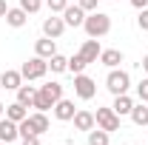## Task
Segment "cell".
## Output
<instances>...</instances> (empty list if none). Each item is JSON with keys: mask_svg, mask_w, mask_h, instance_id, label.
Returning <instances> with one entry per match:
<instances>
[{"mask_svg": "<svg viewBox=\"0 0 148 145\" xmlns=\"http://www.w3.org/2000/svg\"><path fill=\"white\" fill-rule=\"evenodd\" d=\"M100 63L108 66V68H117L123 63V51L120 49H106V51H100Z\"/></svg>", "mask_w": 148, "mask_h": 145, "instance_id": "ac0fdd59", "label": "cell"}, {"mask_svg": "<svg viewBox=\"0 0 148 145\" xmlns=\"http://www.w3.org/2000/svg\"><path fill=\"white\" fill-rule=\"evenodd\" d=\"M74 114H77V108H74L71 100H66V97H63V100H57V103H54V117L60 120V122H71Z\"/></svg>", "mask_w": 148, "mask_h": 145, "instance_id": "30bf717a", "label": "cell"}, {"mask_svg": "<svg viewBox=\"0 0 148 145\" xmlns=\"http://www.w3.org/2000/svg\"><path fill=\"white\" fill-rule=\"evenodd\" d=\"M57 100H63V85H60V83H46V85L37 88V97H34V105H32V108L49 111V108H54Z\"/></svg>", "mask_w": 148, "mask_h": 145, "instance_id": "6da1fadb", "label": "cell"}, {"mask_svg": "<svg viewBox=\"0 0 148 145\" xmlns=\"http://www.w3.org/2000/svg\"><path fill=\"white\" fill-rule=\"evenodd\" d=\"M34 54L43 57V60H49V57L57 54V40H51V37H43V40H37L34 43Z\"/></svg>", "mask_w": 148, "mask_h": 145, "instance_id": "4fadbf2b", "label": "cell"}, {"mask_svg": "<svg viewBox=\"0 0 148 145\" xmlns=\"http://www.w3.org/2000/svg\"><path fill=\"white\" fill-rule=\"evenodd\" d=\"M46 71H49V60H43V57H32V60H26L23 66H20V74H23V80H43L46 77Z\"/></svg>", "mask_w": 148, "mask_h": 145, "instance_id": "277c9868", "label": "cell"}, {"mask_svg": "<svg viewBox=\"0 0 148 145\" xmlns=\"http://www.w3.org/2000/svg\"><path fill=\"white\" fill-rule=\"evenodd\" d=\"M6 117L12 120V122H23L26 117H29V111L23 103H12V105H6Z\"/></svg>", "mask_w": 148, "mask_h": 145, "instance_id": "d6986e66", "label": "cell"}, {"mask_svg": "<svg viewBox=\"0 0 148 145\" xmlns=\"http://www.w3.org/2000/svg\"><path fill=\"white\" fill-rule=\"evenodd\" d=\"M88 145H108V131H103V128L94 125L88 131Z\"/></svg>", "mask_w": 148, "mask_h": 145, "instance_id": "603a6c76", "label": "cell"}, {"mask_svg": "<svg viewBox=\"0 0 148 145\" xmlns=\"http://www.w3.org/2000/svg\"><path fill=\"white\" fill-rule=\"evenodd\" d=\"M34 97H37V88H34V85H20V88H17V103H23L26 108L34 105Z\"/></svg>", "mask_w": 148, "mask_h": 145, "instance_id": "ffe728a7", "label": "cell"}, {"mask_svg": "<svg viewBox=\"0 0 148 145\" xmlns=\"http://www.w3.org/2000/svg\"><path fill=\"white\" fill-rule=\"evenodd\" d=\"M86 66H88V63H86L80 54L69 57V71H71V74H83V71H86Z\"/></svg>", "mask_w": 148, "mask_h": 145, "instance_id": "cb8c5ba5", "label": "cell"}, {"mask_svg": "<svg viewBox=\"0 0 148 145\" xmlns=\"http://www.w3.org/2000/svg\"><path fill=\"white\" fill-rule=\"evenodd\" d=\"M26 120H29V125H32V131H34L37 137L49 131V117H46V111H34V114H29Z\"/></svg>", "mask_w": 148, "mask_h": 145, "instance_id": "9a60e30c", "label": "cell"}, {"mask_svg": "<svg viewBox=\"0 0 148 145\" xmlns=\"http://www.w3.org/2000/svg\"><path fill=\"white\" fill-rule=\"evenodd\" d=\"M63 31H66V20L63 17H46L43 20V34L51 37V40H57V37H63Z\"/></svg>", "mask_w": 148, "mask_h": 145, "instance_id": "52a82bcc", "label": "cell"}, {"mask_svg": "<svg viewBox=\"0 0 148 145\" xmlns=\"http://www.w3.org/2000/svg\"><path fill=\"white\" fill-rule=\"evenodd\" d=\"M0 145H6V142H3V140H0Z\"/></svg>", "mask_w": 148, "mask_h": 145, "instance_id": "e575fe53", "label": "cell"}, {"mask_svg": "<svg viewBox=\"0 0 148 145\" xmlns=\"http://www.w3.org/2000/svg\"><path fill=\"white\" fill-rule=\"evenodd\" d=\"M94 120H97V128H103V131H120V117L114 114V108H97L94 114Z\"/></svg>", "mask_w": 148, "mask_h": 145, "instance_id": "8992f818", "label": "cell"}, {"mask_svg": "<svg viewBox=\"0 0 148 145\" xmlns=\"http://www.w3.org/2000/svg\"><path fill=\"white\" fill-rule=\"evenodd\" d=\"M49 68L54 74H63V71H69V57H63V54H54V57H49Z\"/></svg>", "mask_w": 148, "mask_h": 145, "instance_id": "7402d4cb", "label": "cell"}, {"mask_svg": "<svg viewBox=\"0 0 148 145\" xmlns=\"http://www.w3.org/2000/svg\"><path fill=\"white\" fill-rule=\"evenodd\" d=\"M111 108H114V114H117V117H125V114H131V108H134V100H131L128 94H117Z\"/></svg>", "mask_w": 148, "mask_h": 145, "instance_id": "2e32d148", "label": "cell"}, {"mask_svg": "<svg viewBox=\"0 0 148 145\" xmlns=\"http://www.w3.org/2000/svg\"><path fill=\"white\" fill-rule=\"evenodd\" d=\"M137 97H140V103H148V77H145V80H140V85H137Z\"/></svg>", "mask_w": 148, "mask_h": 145, "instance_id": "4316f807", "label": "cell"}, {"mask_svg": "<svg viewBox=\"0 0 148 145\" xmlns=\"http://www.w3.org/2000/svg\"><path fill=\"white\" fill-rule=\"evenodd\" d=\"M131 6L140 12V9H148V0H131Z\"/></svg>", "mask_w": 148, "mask_h": 145, "instance_id": "4dcf8cb0", "label": "cell"}, {"mask_svg": "<svg viewBox=\"0 0 148 145\" xmlns=\"http://www.w3.org/2000/svg\"><path fill=\"white\" fill-rule=\"evenodd\" d=\"M20 9H23L26 14H37V12L43 9V0H20Z\"/></svg>", "mask_w": 148, "mask_h": 145, "instance_id": "d4e9b609", "label": "cell"}, {"mask_svg": "<svg viewBox=\"0 0 148 145\" xmlns=\"http://www.w3.org/2000/svg\"><path fill=\"white\" fill-rule=\"evenodd\" d=\"M46 6H49L51 14H63V9L69 6V0H46Z\"/></svg>", "mask_w": 148, "mask_h": 145, "instance_id": "484cf974", "label": "cell"}, {"mask_svg": "<svg viewBox=\"0 0 148 145\" xmlns=\"http://www.w3.org/2000/svg\"><path fill=\"white\" fill-rule=\"evenodd\" d=\"M137 26H140L143 31H148V9H140V17H137Z\"/></svg>", "mask_w": 148, "mask_h": 145, "instance_id": "83f0119b", "label": "cell"}, {"mask_svg": "<svg viewBox=\"0 0 148 145\" xmlns=\"http://www.w3.org/2000/svg\"><path fill=\"white\" fill-rule=\"evenodd\" d=\"M128 117L134 120V125H148V108H145V103H140V105H134Z\"/></svg>", "mask_w": 148, "mask_h": 145, "instance_id": "44dd1931", "label": "cell"}, {"mask_svg": "<svg viewBox=\"0 0 148 145\" xmlns=\"http://www.w3.org/2000/svg\"><path fill=\"white\" fill-rule=\"evenodd\" d=\"M23 145H40V137L32 134V137H23Z\"/></svg>", "mask_w": 148, "mask_h": 145, "instance_id": "f546056e", "label": "cell"}, {"mask_svg": "<svg viewBox=\"0 0 148 145\" xmlns=\"http://www.w3.org/2000/svg\"><path fill=\"white\" fill-rule=\"evenodd\" d=\"M20 85H23V74L14 71V68H6V71L0 74V88L6 91H17Z\"/></svg>", "mask_w": 148, "mask_h": 145, "instance_id": "8fae6325", "label": "cell"}, {"mask_svg": "<svg viewBox=\"0 0 148 145\" xmlns=\"http://www.w3.org/2000/svg\"><path fill=\"white\" fill-rule=\"evenodd\" d=\"M83 29H86V34H88V37L100 40V37H106L111 31V17L106 14V12H88Z\"/></svg>", "mask_w": 148, "mask_h": 145, "instance_id": "7a4b0ae2", "label": "cell"}, {"mask_svg": "<svg viewBox=\"0 0 148 145\" xmlns=\"http://www.w3.org/2000/svg\"><path fill=\"white\" fill-rule=\"evenodd\" d=\"M6 12H9V6H6V0H0V17H6Z\"/></svg>", "mask_w": 148, "mask_h": 145, "instance_id": "1f68e13d", "label": "cell"}, {"mask_svg": "<svg viewBox=\"0 0 148 145\" xmlns=\"http://www.w3.org/2000/svg\"><path fill=\"white\" fill-rule=\"evenodd\" d=\"M106 88H108L114 97H117V94H128V88H131L128 71H123V68H111L108 77H106Z\"/></svg>", "mask_w": 148, "mask_h": 145, "instance_id": "3957f363", "label": "cell"}, {"mask_svg": "<svg viewBox=\"0 0 148 145\" xmlns=\"http://www.w3.org/2000/svg\"><path fill=\"white\" fill-rule=\"evenodd\" d=\"M86 14H88V12H83L80 6H66V9H63V20H66V26H71V29H80V26L86 23Z\"/></svg>", "mask_w": 148, "mask_h": 145, "instance_id": "ba28073f", "label": "cell"}, {"mask_svg": "<svg viewBox=\"0 0 148 145\" xmlns=\"http://www.w3.org/2000/svg\"><path fill=\"white\" fill-rule=\"evenodd\" d=\"M74 94H77L80 100H94L97 83H94L88 74H74Z\"/></svg>", "mask_w": 148, "mask_h": 145, "instance_id": "5b68a950", "label": "cell"}, {"mask_svg": "<svg viewBox=\"0 0 148 145\" xmlns=\"http://www.w3.org/2000/svg\"><path fill=\"white\" fill-rule=\"evenodd\" d=\"M97 3H100V0H80L77 6H80L83 12H97Z\"/></svg>", "mask_w": 148, "mask_h": 145, "instance_id": "f1b7e54d", "label": "cell"}, {"mask_svg": "<svg viewBox=\"0 0 148 145\" xmlns=\"http://www.w3.org/2000/svg\"><path fill=\"white\" fill-rule=\"evenodd\" d=\"M71 122H74V128H77V131H86V134H88V131L97 125V120H94V114H91V111H77Z\"/></svg>", "mask_w": 148, "mask_h": 145, "instance_id": "5bb4252c", "label": "cell"}, {"mask_svg": "<svg viewBox=\"0 0 148 145\" xmlns=\"http://www.w3.org/2000/svg\"><path fill=\"white\" fill-rule=\"evenodd\" d=\"M3 117H6V105L0 103V120H3Z\"/></svg>", "mask_w": 148, "mask_h": 145, "instance_id": "836d02e7", "label": "cell"}, {"mask_svg": "<svg viewBox=\"0 0 148 145\" xmlns=\"http://www.w3.org/2000/svg\"><path fill=\"white\" fill-rule=\"evenodd\" d=\"M143 71H148V54L143 57Z\"/></svg>", "mask_w": 148, "mask_h": 145, "instance_id": "d6a6232c", "label": "cell"}, {"mask_svg": "<svg viewBox=\"0 0 148 145\" xmlns=\"http://www.w3.org/2000/svg\"><path fill=\"white\" fill-rule=\"evenodd\" d=\"M6 23H9L12 29H23V26L29 23V14H26L20 6L17 9H9V12H6Z\"/></svg>", "mask_w": 148, "mask_h": 145, "instance_id": "e0dca14e", "label": "cell"}, {"mask_svg": "<svg viewBox=\"0 0 148 145\" xmlns=\"http://www.w3.org/2000/svg\"><path fill=\"white\" fill-rule=\"evenodd\" d=\"M100 51H103V49H100V40H94V37H88V40H86V43L80 46V51H77V54H80L83 60H86V63H88V66H91V63H97V57H100Z\"/></svg>", "mask_w": 148, "mask_h": 145, "instance_id": "9c48e42d", "label": "cell"}, {"mask_svg": "<svg viewBox=\"0 0 148 145\" xmlns=\"http://www.w3.org/2000/svg\"><path fill=\"white\" fill-rule=\"evenodd\" d=\"M17 137H20V128H17V122H12L9 117H3V120H0V140L9 145V142H14Z\"/></svg>", "mask_w": 148, "mask_h": 145, "instance_id": "7c38bea8", "label": "cell"}]
</instances>
